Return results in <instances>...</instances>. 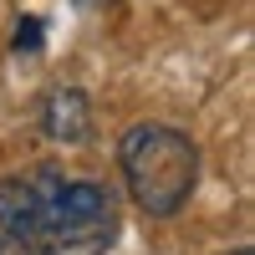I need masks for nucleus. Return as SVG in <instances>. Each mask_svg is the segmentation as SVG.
<instances>
[{
  "label": "nucleus",
  "instance_id": "obj_1",
  "mask_svg": "<svg viewBox=\"0 0 255 255\" xmlns=\"http://www.w3.org/2000/svg\"><path fill=\"white\" fill-rule=\"evenodd\" d=\"M118 174L148 220H174L199 189V143L174 123H133L118 138Z\"/></svg>",
  "mask_w": 255,
  "mask_h": 255
},
{
  "label": "nucleus",
  "instance_id": "obj_2",
  "mask_svg": "<svg viewBox=\"0 0 255 255\" xmlns=\"http://www.w3.org/2000/svg\"><path fill=\"white\" fill-rule=\"evenodd\" d=\"M118 240V194L97 179H61L46 235L20 255H108Z\"/></svg>",
  "mask_w": 255,
  "mask_h": 255
},
{
  "label": "nucleus",
  "instance_id": "obj_3",
  "mask_svg": "<svg viewBox=\"0 0 255 255\" xmlns=\"http://www.w3.org/2000/svg\"><path fill=\"white\" fill-rule=\"evenodd\" d=\"M61 179L67 174L56 163H36V168H20V174L0 179V235L15 250H26L31 240L46 235L56 194H61Z\"/></svg>",
  "mask_w": 255,
  "mask_h": 255
},
{
  "label": "nucleus",
  "instance_id": "obj_4",
  "mask_svg": "<svg viewBox=\"0 0 255 255\" xmlns=\"http://www.w3.org/2000/svg\"><path fill=\"white\" fill-rule=\"evenodd\" d=\"M36 133L56 143V148H77L92 138V102L82 87L72 82H56V87L36 102Z\"/></svg>",
  "mask_w": 255,
  "mask_h": 255
},
{
  "label": "nucleus",
  "instance_id": "obj_5",
  "mask_svg": "<svg viewBox=\"0 0 255 255\" xmlns=\"http://www.w3.org/2000/svg\"><path fill=\"white\" fill-rule=\"evenodd\" d=\"M41 36H46V20H41V15H20L15 20V56H36Z\"/></svg>",
  "mask_w": 255,
  "mask_h": 255
},
{
  "label": "nucleus",
  "instance_id": "obj_6",
  "mask_svg": "<svg viewBox=\"0 0 255 255\" xmlns=\"http://www.w3.org/2000/svg\"><path fill=\"white\" fill-rule=\"evenodd\" d=\"M225 255H255V250H250V245H240V250H225Z\"/></svg>",
  "mask_w": 255,
  "mask_h": 255
},
{
  "label": "nucleus",
  "instance_id": "obj_7",
  "mask_svg": "<svg viewBox=\"0 0 255 255\" xmlns=\"http://www.w3.org/2000/svg\"><path fill=\"white\" fill-rule=\"evenodd\" d=\"M0 255H5V245H0Z\"/></svg>",
  "mask_w": 255,
  "mask_h": 255
}]
</instances>
